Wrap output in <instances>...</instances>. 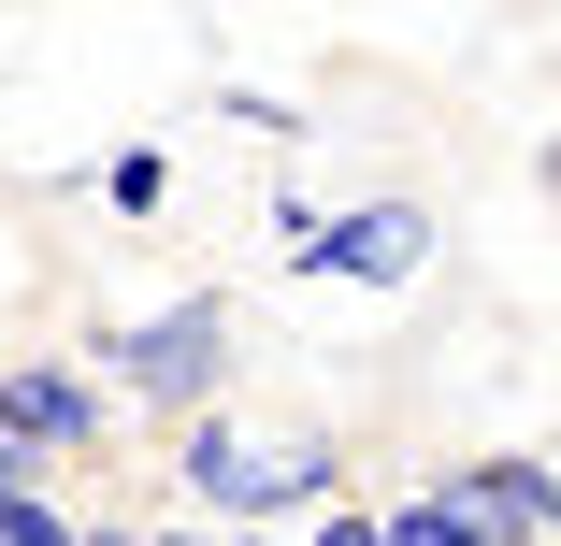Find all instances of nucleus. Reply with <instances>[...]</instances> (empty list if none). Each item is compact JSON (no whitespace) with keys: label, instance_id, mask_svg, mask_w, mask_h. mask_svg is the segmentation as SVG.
Masks as SVG:
<instances>
[{"label":"nucleus","instance_id":"f257e3e1","mask_svg":"<svg viewBox=\"0 0 561 546\" xmlns=\"http://www.w3.org/2000/svg\"><path fill=\"white\" fill-rule=\"evenodd\" d=\"M173 475L231 518V532H260V518H317V503H346V461L317 446V431H274V446H245L231 417H173Z\"/></svg>","mask_w":561,"mask_h":546},{"label":"nucleus","instance_id":"f03ea898","mask_svg":"<svg viewBox=\"0 0 561 546\" xmlns=\"http://www.w3.org/2000/svg\"><path fill=\"white\" fill-rule=\"evenodd\" d=\"M101 374H116V403H145V417H202L216 388H231V302H159V316H130V332H101Z\"/></svg>","mask_w":561,"mask_h":546},{"label":"nucleus","instance_id":"7ed1b4c3","mask_svg":"<svg viewBox=\"0 0 561 546\" xmlns=\"http://www.w3.org/2000/svg\"><path fill=\"white\" fill-rule=\"evenodd\" d=\"M274 231H288V274H346V288H403V274H432V216L417 201H360V216H302V201H274Z\"/></svg>","mask_w":561,"mask_h":546},{"label":"nucleus","instance_id":"20e7f679","mask_svg":"<svg viewBox=\"0 0 561 546\" xmlns=\"http://www.w3.org/2000/svg\"><path fill=\"white\" fill-rule=\"evenodd\" d=\"M101 431H116V388H87L72 360H15L0 374V446L15 461H87Z\"/></svg>","mask_w":561,"mask_h":546},{"label":"nucleus","instance_id":"39448f33","mask_svg":"<svg viewBox=\"0 0 561 546\" xmlns=\"http://www.w3.org/2000/svg\"><path fill=\"white\" fill-rule=\"evenodd\" d=\"M432 489H461L490 546H547V532H561V461H518V446H490V461H446Z\"/></svg>","mask_w":561,"mask_h":546},{"label":"nucleus","instance_id":"423d86ee","mask_svg":"<svg viewBox=\"0 0 561 546\" xmlns=\"http://www.w3.org/2000/svg\"><path fill=\"white\" fill-rule=\"evenodd\" d=\"M389 546H490V532L461 489H417V503H389Z\"/></svg>","mask_w":561,"mask_h":546},{"label":"nucleus","instance_id":"0eeeda50","mask_svg":"<svg viewBox=\"0 0 561 546\" xmlns=\"http://www.w3.org/2000/svg\"><path fill=\"white\" fill-rule=\"evenodd\" d=\"M72 532H87V518H58L44 475H30V489H0V546H72Z\"/></svg>","mask_w":561,"mask_h":546},{"label":"nucleus","instance_id":"6e6552de","mask_svg":"<svg viewBox=\"0 0 561 546\" xmlns=\"http://www.w3.org/2000/svg\"><path fill=\"white\" fill-rule=\"evenodd\" d=\"M159 187H173V173H159V144H130V159H116V216H159Z\"/></svg>","mask_w":561,"mask_h":546},{"label":"nucleus","instance_id":"1a4fd4ad","mask_svg":"<svg viewBox=\"0 0 561 546\" xmlns=\"http://www.w3.org/2000/svg\"><path fill=\"white\" fill-rule=\"evenodd\" d=\"M302 546H389V518H360V503H317V532Z\"/></svg>","mask_w":561,"mask_h":546},{"label":"nucleus","instance_id":"9d476101","mask_svg":"<svg viewBox=\"0 0 561 546\" xmlns=\"http://www.w3.org/2000/svg\"><path fill=\"white\" fill-rule=\"evenodd\" d=\"M72 546H159V532H130V518H87V532H72Z\"/></svg>","mask_w":561,"mask_h":546},{"label":"nucleus","instance_id":"9b49d317","mask_svg":"<svg viewBox=\"0 0 561 546\" xmlns=\"http://www.w3.org/2000/svg\"><path fill=\"white\" fill-rule=\"evenodd\" d=\"M159 546H231V532H159Z\"/></svg>","mask_w":561,"mask_h":546},{"label":"nucleus","instance_id":"f8f14e48","mask_svg":"<svg viewBox=\"0 0 561 546\" xmlns=\"http://www.w3.org/2000/svg\"><path fill=\"white\" fill-rule=\"evenodd\" d=\"M231 546H288V532H231Z\"/></svg>","mask_w":561,"mask_h":546}]
</instances>
